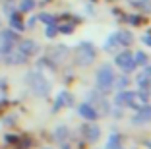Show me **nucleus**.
Here are the masks:
<instances>
[{
    "mask_svg": "<svg viewBox=\"0 0 151 149\" xmlns=\"http://www.w3.org/2000/svg\"><path fill=\"white\" fill-rule=\"evenodd\" d=\"M76 53H78V60H80V64H89V62L95 58V50H93V45H91V43H81Z\"/></svg>",
    "mask_w": 151,
    "mask_h": 149,
    "instance_id": "nucleus-3",
    "label": "nucleus"
},
{
    "mask_svg": "<svg viewBox=\"0 0 151 149\" xmlns=\"http://www.w3.org/2000/svg\"><path fill=\"white\" fill-rule=\"evenodd\" d=\"M27 81H29V85L35 89L37 95H47L49 89H50L49 81H47L39 72H29V74H27Z\"/></svg>",
    "mask_w": 151,
    "mask_h": 149,
    "instance_id": "nucleus-2",
    "label": "nucleus"
},
{
    "mask_svg": "<svg viewBox=\"0 0 151 149\" xmlns=\"http://www.w3.org/2000/svg\"><path fill=\"white\" fill-rule=\"evenodd\" d=\"M134 62H136V64H145L147 62V56L143 53H136V56H134Z\"/></svg>",
    "mask_w": 151,
    "mask_h": 149,
    "instance_id": "nucleus-10",
    "label": "nucleus"
},
{
    "mask_svg": "<svg viewBox=\"0 0 151 149\" xmlns=\"http://www.w3.org/2000/svg\"><path fill=\"white\" fill-rule=\"evenodd\" d=\"M139 112L134 116V120L132 122L134 124H143V122H147V120H151V107L149 105H143V107H139Z\"/></svg>",
    "mask_w": 151,
    "mask_h": 149,
    "instance_id": "nucleus-5",
    "label": "nucleus"
},
{
    "mask_svg": "<svg viewBox=\"0 0 151 149\" xmlns=\"http://www.w3.org/2000/svg\"><path fill=\"white\" fill-rule=\"evenodd\" d=\"M114 39L118 41L120 45H130V43H132V35H130L128 31H120V33H116Z\"/></svg>",
    "mask_w": 151,
    "mask_h": 149,
    "instance_id": "nucleus-8",
    "label": "nucleus"
},
{
    "mask_svg": "<svg viewBox=\"0 0 151 149\" xmlns=\"http://www.w3.org/2000/svg\"><path fill=\"white\" fill-rule=\"evenodd\" d=\"M143 41H145L147 45H151V37H145V39H143Z\"/></svg>",
    "mask_w": 151,
    "mask_h": 149,
    "instance_id": "nucleus-17",
    "label": "nucleus"
},
{
    "mask_svg": "<svg viewBox=\"0 0 151 149\" xmlns=\"http://www.w3.org/2000/svg\"><path fill=\"white\" fill-rule=\"evenodd\" d=\"M112 83H114V74H112V68L109 64L101 66L97 72V85L101 91H109V89L112 87Z\"/></svg>",
    "mask_w": 151,
    "mask_h": 149,
    "instance_id": "nucleus-1",
    "label": "nucleus"
},
{
    "mask_svg": "<svg viewBox=\"0 0 151 149\" xmlns=\"http://www.w3.org/2000/svg\"><path fill=\"white\" fill-rule=\"evenodd\" d=\"M116 140H118V136H112V140L109 141V147H114V143H116Z\"/></svg>",
    "mask_w": 151,
    "mask_h": 149,
    "instance_id": "nucleus-16",
    "label": "nucleus"
},
{
    "mask_svg": "<svg viewBox=\"0 0 151 149\" xmlns=\"http://www.w3.org/2000/svg\"><path fill=\"white\" fill-rule=\"evenodd\" d=\"M126 85H128V79H126V78H120L118 79V87H126Z\"/></svg>",
    "mask_w": 151,
    "mask_h": 149,
    "instance_id": "nucleus-14",
    "label": "nucleus"
},
{
    "mask_svg": "<svg viewBox=\"0 0 151 149\" xmlns=\"http://www.w3.org/2000/svg\"><path fill=\"white\" fill-rule=\"evenodd\" d=\"M18 50L22 54H25V56H31V54L37 53V45H35V41H22Z\"/></svg>",
    "mask_w": 151,
    "mask_h": 149,
    "instance_id": "nucleus-6",
    "label": "nucleus"
},
{
    "mask_svg": "<svg viewBox=\"0 0 151 149\" xmlns=\"http://www.w3.org/2000/svg\"><path fill=\"white\" fill-rule=\"evenodd\" d=\"M54 33H56V27L50 25V27H49V31H47V35H49V37H54Z\"/></svg>",
    "mask_w": 151,
    "mask_h": 149,
    "instance_id": "nucleus-15",
    "label": "nucleus"
},
{
    "mask_svg": "<svg viewBox=\"0 0 151 149\" xmlns=\"http://www.w3.org/2000/svg\"><path fill=\"white\" fill-rule=\"evenodd\" d=\"M116 64L122 68V70H126V72H132L134 68H136V62H134V54L132 53H122V54H118L116 56Z\"/></svg>",
    "mask_w": 151,
    "mask_h": 149,
    "instance_id": "nucleus-4",
    "label": "nucleus"
},
{
    "mask_svg": "<svg viewBox=\"0 0 151 149\" xmlns=\"http://www.w3.org/2000/svg\"><path fill=\"white\" fill-rule=\"evenodd\" d=\"M33 6H35V2H33V0H23V2H22V10H23V12H29Z\"/></svg>",
    "mask_w": 151,
    "mask_h": 149,
    "instance_id": "nucleus-11",
    "label": "nucleus"
},
{
    "mask_svg": "<svg viewBox=\"0 0 151 149\" xmlns=\"http://www.w3.org/2000/svg\"><path fill=\"white\" fill-rule=\"evenodd\" d=\"M39 18H41V22H45V23H52V16H49V14H41Z\"/></svg>",
    "mask_w": 151,
    "mask_h": 149,
    "instance_id": "nucleus-12",
    "label": "nucleus"
},
{
    "mask_svg": "<svg viewBox=\"0 0 151 149\" xmlns=\"http://www.w3.org/2000/svg\"><path fill=\"white\" fill-rule=\"evenodd\" d=\"M138 83H139V87H145V85H147V76H145V74H143V76H139Z\"/></svg>",
    "mask_w": 151,
    "mask_h": 149,
    "instance_id": "nucleus-13",
    "label": "nucleus"
},
{
    "mask_svg": "<svg viewBox=\"0 0 151 149\" xmlns=\"http://www.w3.org/2000/svg\"><path fill=\"white\" fill-rule=\"evenodd\" d=\"M99 134H101V132H99V128L97 126H93V124H91V126H87V137L89 140H99Z\"/></svg>",
    "mask_w": 151,
    "mask_h": 149,
    "instance_id": "nucleus-9",
    "label": "nucleus"
},
{
    "mask_svg": "<svg viewBox=\"0 0 151 149\" xmlns=\"http://www.w3.org/2000/svg\"><path fill=\"white\" fill-rule=\"evenodd\" d=\"M80 114L83 116V118H87V120H95L97 118V112H95V109L91 105H81L80 107Z\"/></svg>",
    "mask_w": 151,
    "mask_h": 149,
    "instance_id": "nucleus-7",
    "label": "nucleus"
}]
</instances>
